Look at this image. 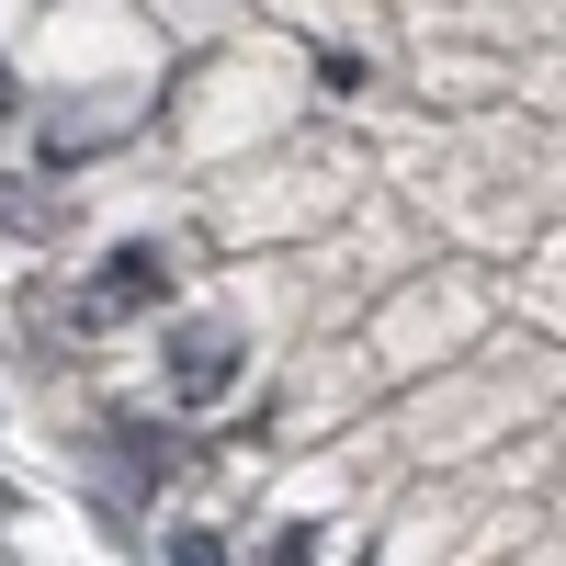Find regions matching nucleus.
<instances>
[{"instance_id": "obj_1", "label": "nucleus", "mask_w": 566, "mask_h": 566, "mask_svg": "<svg viewBox=\"0 0 566 566\" xmlns=\"http://www.w3.org/2000/svg\"><path fill=\"white\" fill-rule=\"evenodd\" d=\"M159 283H170V272H159L148 250H125V261H114V283H103V295H91L80 317H114V306H136V295H159Z\"/></svg>"}, {"instance_id": "obj_2", "label": "nucleus", "mask_w": 566, "mask_h": 566, "mask_svg": "<svg viewBox=\"0 0 566 566\" xmlns=\"http://www.w3.org/2000/svg\"><path fill=\"white\" fill-rule=\"evenodd\" d=\"M216 386H227V352L193 340V352H181V397H216Z\"/></svg>"}]
</instances>
